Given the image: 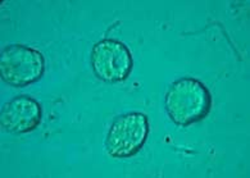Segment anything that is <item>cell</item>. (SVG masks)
I'll list each match as a JSON object with an SVG mask.
<instances>
[{
	"label": "cell",
	"mask_w": 250,
	"mask_h": 178,
	"mask_svg": "<svg viewBox=\"0 0 250 178\" xmlns=\"http://www.w3.org/2000/svg\"><path fill=\"white\" fill-rule=\"evenodd\" d=\"M90 60L96 79L106 83L124 82L134 69L130 48L116 39H103L94 44Z\"/></svg>",
	"instance_id": "4"
},
{
	"label": "cell",
	"mask_w": 250,
	"mask_h": 178,
	"mask_svg": "<svg viewBox=\"0 0 250 178\" xmlns=\"http://www.w3.org/2000/svg\"><path fill=\"white\" fill-rule=\"evenodd\" d=\"M150 123L146 114L128 112L121 114L110 124L105 137L108 154L116 159H127L139 154L146 144Z\"/></svg>",
	"instance_id": "3"
},
{
	"label": "cell",
	"mask_w": 250,
	"mask_h": 178,
	"mask_svg": "<svg viewBox=\"0 0 250 178\" xmlns=\"http://www.w3.org/2000/svg\"><path fill=\"white\" fill-rule=\"evenodd\" d=\"M45 57L39 49L24 44H9L0 54V77L13 87H26L42 79Z\"/></svg>",
	"instance_id": "2"
},
{
	"label": "cell",
	"mask_w": 250,
	"mask_h": 178,
	"mask_svg": "<svg viewBox=\"0 0 250 178\" xmlns=\"http://www.w3.org/2000/svg\"><path fill=\"white\" fill-rule=\"evenodd\" d=\"M42 120V104L30 95L14 96L0 110L1 128L9 134H30L40 126Z\"/></svg>",
	"instance_id": "5"
},
{
	"label": "cell",
	"mask_w": 250,
	"mask_h": 178,
	"mask_svg": "<svg viewBox=\"0 0 250 178\" xmlns=\"http://www.w3.org/2000/svg\"><path fill=\"white\" fill-rule=\"evenodd\" d=\"M213 105L210 90L194 77H182L169 85L165 96L168 117L175 124L188 127L202 122L209 116Z\"/></svg>",
	"instance_id": "1"
}]
</instances>
